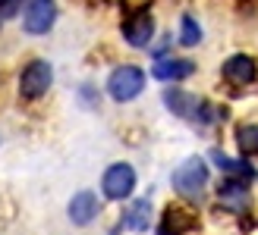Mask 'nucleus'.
Wrapping results in <instances>:
<instances>
[{
	"instance_id": "7ed1b4c3",
	"label": "nucleus",
	"mask_w": 258,
	"mask_h": 235,
	"mask_svg": "<svg viewBox=\"0 0 258 235\" xmlns=\"http://www.w3.org/2000/svg\"><path fill=\"white\" fill-rule=\"evenodd\" d=\"M50 85H54V66L47 60H32L25 63V69L19 72V94L25 100H38L44 97Z\"/></svg>"
},
{
	"instance_id": "1a4fd4ad",
	"label": "nucleus",
	"mask_w": 258,
	"mask_h": 235,
	"mask_svg": "<svg viewBox=\"0 0 258 235\" xmlns=\"http://www.w3.org/2000/svg\"><path fill=\"white\" fill-rule=\"evenodd\" d=\"M192 72H196V63L186 60V57H161L151 66V75L158 78V82H183Z\"/></svg>"
},
{
	"instance_id": "4468645a",
	"label": "nucleus",
	"mask_w": 258,
	"mask_h": 235,
	"mask_svg": "<svg viewBox=\"0 0 258 235\" xmlns=\"http://www.w3.org/2000/svg\"><path fill=\"white\" fill-rule=\"evenodd\" d=\"M208 157L217 163V169H221V173H227V176H239V179H252V176H255V166H252V163H246V160H233V157L224 154L221 148H214Z\"/></svg>"
},
{
	"instance_id": "0eeeda50",
	"label": "nucleus",
	"mask_w": 258,
	"mask_h": 235,
	"mask_svg": "<svg viewBox=\"0 0 258 235\" xmlns=\"http://www.w3.org/2000/svg\"><path fill=\"white\" fill-rule=\"evenodd\" d=\"M123 38L129 47H148L151 38H154V16L148 10L133 13L126 22H123Z\"/></svg>"
},
{
	"instance_id": "f8f14e48",
	"label": "nucleus",
	"mask_w": 258,
	"mask_h": 235,
	"mask_svg": "<svg viewBox=\"0 0 258 235\" xmlns=\"http://www.w3.org/2000/svg\"><path fill=\"white\" fill-rule=\"evenodd\" d=\"M192 226H196V213L186 210V207H173L170 204L164 210V219H161V226H158V235H183Z\"/></svg>"
},
{
	"instance_id": "f3484780",
	"label": "nucleus",
	"mask_w": 258,
	"mask_h": 235,
	"mask_svg": "<svg viewBox=\"0 0 258 235\" xmlns=\"http://www.w3.org/2000/svg\"><path fill=\"white\" fill-rule=\"evenodd\" d=\"M22 10V0H0V19H13Z\"/></svg>"
},
{
	"instance_id": "9b49d317",
	"label": "nucleus",
	"mask_w": 258,
	"mask_h": 235,
	"mask_svg": "<svg viewBox=\"0 0 258 235\" xmlns=\"http://www.w3.org/2000/svg\"><path fill=\"white\" fill-rule=\"evenodd\" d=\"M221 75L227 78V82H233V85H249V82H255L258 66H255V60L249 54H233V57L224 60Z\"/></svg>"
},
{
	"instance_id": "f03ea898",
	"label": "nucleus",
	"mask_w": 258,
	"mask_h": 235,
	"mask_svg": "<svg viewBox=\"0 0 258 235\" xmlns=\"http://www.w3.org/2000/svg\"><path fill=\"white\" fill-rule=\"evenodd\" d=\"M142 91H145V69L133 66V63H126V66H117V69L107 75V94L117 100V103L136 100Z\"/></svg>"
},
{
	"instance_id": "9d476101",
	"label": "nucleus",
	"mask_w": 258,
	"mask_h": 235,
	"mask_svg": "<svg viewBox=\"0 0 258 235\" xmlns=\"http://www.w3.org/2000/svg\"><path fill=\"white\" fill-rule=\"evenodd\" d=\"M164 107L173 116H179V120H196L202 100L196 94H189V91H183V88H164Z\"/></svg>"
},
{
	"instance_id": "6e6552de",
	"label": "nucleus",
	"mask_w": 258,
	"mask_h": 235,
	"mask_svg": "<svg viewBox=\"0 0 258 235\" xmlns=\"http://www.w3.org/2000/svg\"><path fill=\"white\" fill-rule=\"evenodd\" d=\"M217 198H221V204L227 207V210L242 213L249 207V182L239 179V176H227L221 182V188H217Z\"/></svg>"
},
{
	"instance_id": "f257e3e1",
	"label": "nucleus",
	"mask_w": 258,
	"mask_h": 235,
	"mask_svg": "<svg viewBox=\"0 0 258 235\" xmlns=\"http://www.w3.org/2000/svg\"><path fill=\"white\" fill-rule=\"evenodd\" d=\"M170 185L176 194H183V198L196 201L205 194V188H208V163L202 160V157H189V160H183L173 176H170Z\"/></svg>"
},
{
	"instance_id": "dca6fc26",
	"label": "nucleus",
	"mask_w": 258,
	"mask_h": 235,
	"mask_svg": "<svg viewBox=\"0 0 258 235\" xmlns=\"http://www.w3.org/2000/svg\"><path fill=\"white\" fill-rule=\"evenodd\" d=\"M202 41V25L189 16V13H183V19H179V44L183 47H196Z\"/></svg>"
},
{
	"instance_id": "2eb2a0df",
	"label": "nucleus",
	"mask_w": 258,
	"mask_h": 235,
	"mask_svg": "<svg viewBox=\"0 0 258 235\" xmlns=\"http://www.w3.org/2000/svg\"><path fill=\"white\" fill-rule=\"evenodd\" d=\"M236 145L246 157H258V126L255 123H246L236 129Z\"/></svg>"
},
{
	"instance_id": "ddd939ff",
	"label": "nucleus",
	"mask_w": 258,
	"mask_h": 235,
	"mask_svg": "<svg viewBox=\"0 0 258 235\" xmlns=\"http://www.w3.org/2000/svg\"><path fill=\"white\" fill-rule=\"evenodd\" d=\"M120 223L126 229H133V232H148V226H151V201L148 198L133 201V204L126 207V213H123Z\"/></svg>"
},
{
	"instance_id": "20e7f679",
	"label": "nucleus",
	"mask_w": 258,
	"mask_h": 235,
	"mask_svg": "<svg viewBox=\"0 0 258 235\" xmlns=\"http://www.w3.org/2000/svg\"><path fill=\"white\" fill-rule=\"evenodd\" d=\"M136 191V169L129 163H110L101 176V194L107 201H126Z\"/></svg>"
},
{
	"instance_id": "39448f33",
	"label": "nucleus",
	"mask_w": 258,
	"mask_h": 235,
	"mask_svg": "<svg viewBox=\"0 0 258 235\" xmlns=\"http://www.w3.org/2000/svg\"><path fill=\"white\" fill-rule=\"evenodd\" d=\"M57 22V4L54 0H25L22 10V29L29 35H47Z\"/></svg>"
},
{
	"instance_id": "423d86ee",
	"label": "nucleus",
	"mask_w": 258,
	"mask_h": 235,
	"mask_svg": "<svg viewBox=\"0 0 258 235\" xmlns=\"http://www.w3.org/2000/svg\"><path fill=\"white\" fill-rule=\"evenodd\" d=\"M98 213H101V198L95 191H88V188L76 191L70 198V204H67V216H70L73 226H92L98 219Z\"/></svg>"
}]
</instances>
